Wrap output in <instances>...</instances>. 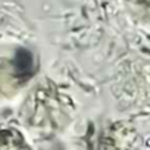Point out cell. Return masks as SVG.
Wrapping results in <instances>:
<instances>
[{
    "label": "cell",
    "instance_id": "1",
    "mask_svg": "<svg viewBox=\"0 0 150 150\" xmlns=\"http://www.w3.org/2000/svg\"><path fill=\"white\" fill-rule=\"evenodd\" d=\"M25 147L30 146L27 144L24 135L18 129L0 124V149L9 150V149H25Z\"/></svg>",
    "mask_w": 150,
    "mask_h": 150
}]
</instances>
